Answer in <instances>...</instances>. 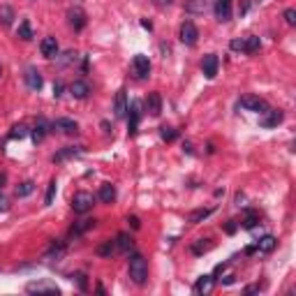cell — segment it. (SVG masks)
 Masks as SVG:
<instances>
[{"instance_id": "obj_42", "label": "cell", "mask_w": 296, "mask_h": 296, "mask_svg": "<svg viewBox=\"0 0 296 296\" xmlns=\"http://www.w3.org/2000/svg\"><path fill=\"white\" fill-rule=\"evenodd\" d=\"M224 231H229V234H234V231H236V222H234V220H229V222L224 224Z\"/></svg>"}, {"instance_id": "obj_14", "label": "cell", "mask_w": 296, "mask_h": 296, "mask_svg": "<svg viewBox=\"0 0 296 296\" xmlns=\"http://www.w3.org/2000/svg\"><path fill=\"white\" fill-rule=\"evenodd\" d=\"M54 130H58V132H63V134H77L79 132V125L74 121H70V118H56V121H54Z\"/></svg>"}, {"instance_id": "obj_29", "label": "cell", "mask_w": 296, "mask_h": 296, "mask_svg": "<svg viewBox=\"0 0 296 296\" xmlns=\"http://www.w3.org/2000/svg\"><path fill=\"white\" fill-rule=\"evenodd\" d=\"M63 254H65V245L63 243H51V248H49V252H47V259H61Z\"/></svg>"}, {"instance_id": "obj_43", "label": "cell", "mask_w": 296, "mask_h": 296, "mask_svg": "<svg viewBox=\"0 0 296 296\" xmlns=\"http://www.w3.org/2000/svg\"><path fill=\"white\" fill-rule=\"evenodd\" d=\"M153 3H155L157 7H169L171 3H174V0H153Z\"/></svg>"}, {"instance_id": "obj_28", "label": "cell", "mask_w": 296, "mask_h": 296, "mask_svg": "<svg viewBox=\"0 0 296 296\" xmlns=\"http://www.w3.org/2000/svg\"><path fill=\"white\" fill-rule=\"evenodd\" d=\"M213 211H215V208H197V211L190 213V218H187V220H190L192 224H197V222H201V220L208 218V215H211Z\"/></svg>"}, {"instance_id": "obj_40", "label": "cell", "mask_w": 296, "mask_h": 296, "mask_svg": "<svg viewBox=\"0 0 296 296\" xmlns=\"http://www.w3.org/2000/svg\"><path fill=\"white\" fill-rule=\"evenodd\" d=\"M234 51H243V40H231V44H229Z\"/></svg>"}, {"instance_id": "obj_10", "label": "cell", "mask_w": 296, "mask_h": 296, "mask_svg": "<svg viewBox=\"0 0 296 296\" xmlns=\"http://www.w3.org/2000/svg\"><path fill=\"white\" fill-rule=\"evenodd\" d=\"M146 111L151 116H160L162 114V95L160 93H148V97H146Z\"/></svg>"}, {"instance_id": "obj_4", "label": "cell", "mask_w": 296, "mask_h": 296, "mask_svg": "<svg viewBox=\"0 0 296 296\" xmlns=\"http://www.w3.org/2000/svg\"><path fill=\"white\" fill-rule=\"evenodd\" d=\"M132 74L137 79H146L151 74V61H148V56H141L137 54L132 58Z\"/></svg>"}, {"instance_id": "obj_13", "label": "cell", "mask_w": 296, "mask_h": 296, "mask_svg": "<svg viewBox=\"0 0 296 296\" xmlns=\"http://www.w3.org/2000/svg\"><path fill=\"white\" fill-rule=\"evenodd\" d=\"M213 284H215V278H213V275H201V278L194 282V294H199V296L211 294Z\"/></svg>"}, {"instance_id": "obj_6", "label": "cell", "mask_w": 296, "mask_h": 296, "mask_svg": "<svg viewBox=\"0 0 296 296\" xmlns=\"http://www.w3.org/2000/svg\"><path fill=\"white\" fill-rule=\"evenodd\" d=\"M241 107L243 109H248V111H257V114H264V111L268 109V104L257 95H243L241 97Z\"/></svg>"}, {"instance_id": "obj_35", "label": "cell", "mask_w": 296, "mask_h": 296, "mask_svg": "<svg viewBox=\"0 0 296 296\" xmlns=\"http://www.w3.org/2000/svg\"><path fill=\"white\" fill-rule=\"evenodd\" d=\"M160 137H162L164 141H176V137H178V132H176L174 127H160Z\"/></svg>"}, {"instance_id": "obj_38", "label": "cell", "mask_w": 296, "mask_h": 296, "mask_svg": "<svg viewBox=\"0 0 296 296\" xmlns=\"http://www.w3.org/2000/svg\"><path fill=\"white\" fill-rule=\"evenodd\" d=\"M284 21H287L289 26H296V10H294V7L284 10Z\"/></svg>"}, {"instance_id": "obj_23", "label": "cell", "mask_w": 296, "mask_h": 296, "mask_svg": "<svg viewBox=\"0 0 296 296\" xmlns=\"http://www.w3.org/2000/svg\"><path fill=\"white\" fill-rule=\"evenodd\" d=\"M47 132H49L47 121H44V118H40V121L35 123V130H33V141H35V144H40V141L47 137Z\"/></svg>"}, {"instance_id": "obj_46", "label": "cell", "mask_w": 296, "mask_h": 296, "mask_svg": "<svg viewBox=\"0 0 296 296\" xmlns=\"http://www.w3.org/2000/svg\"><path fill=\"white\" fill-rule=\"evenodd\" d=\"M238 12H241V14H245V12H248V3H243V5L238 7Z\"/></svg>"}, {"instance_id": "obj_44", "label": "cell", "mask_w": 296, "mask_h": 296, "mask_svg": "<svg viewBox=\"0 0 296 296\" xmlns=\"http://www.w3.org/2000/svg\"><path fill=\"white\" fill-rule=\"evenodd\" d=\"M261 287L259 284H250V287H245V294H254V291H259Z\"/></svg>"}, {"instance_id": "obj_32", "label": "cell", "mask_w": 296, "mask_h": 296, "mask_svg": "<svg viewBox=\"0 0 296 296\" xmlns=\"http://www.w3.org/2000/svg\"><path fill=\"white\" fill-rule=\"evenodd\" d=\"M33 192H35V183L33 181H24L17 187V197H28V194H33Z\"/></svg>"}, {"instance_id": "obj_37", "label": "cell", "mask_w": 296, "mask_h": 296, "mask_svg": "<svg viewBox=\"0 0 296 296\" xmlns=\"http://www.w3.org/2000/svg\"><path fill=\"white\" fill-rule=\"evenodd\" d=\"M259 222V215H257V213L254 211H248V218H245V222H243V227H245V229H252L254 224Z\"/></svg>"}, {"instance_id": "obj_24", "label": "cell", "mask_w": 296, "mask_h": 296, "mask_svg": "<svg viewBox=\"0 0 296 296\" xmlns=\"http://www.w3.org/2000/svg\"><path fill=\"white\" fill-rule=\"evenodd\" d=\"M93 227H95V220H88V218H86V220H79V222L72 227V231H70V234H72V236H81L84 231L93 229Z\"/></svg>"}, {"instance_id": "obj_5", "label": "cell", "mask_w": 296, "mask_h": 296, "mask_svg": "<svg viewBox=\"0 0 296 296\" xmlns=\"http://www.w3.org/2000/svg\"><path fill=\"white\" fill-rule=\"evenodd\" d=\"M197 40H199V31H197V26H194L192 21H185V24L181 26V42L185 44V47H194Z\"/></svg>"}, {"instance_id": "obj_17", "label": "cell", "mask_w": 296, "mask_h": 296, "mask_svg": "<svg viewBox=\"0 0 296 296\" xmlns=\"http://www.w3.org/2000/svg\"><path fill=\"white\" fill-rule=\"evenodd\" d=\"M97 199L102 201V204H111V201L116 199V187L111 185V183H104V185H100V192H97Z\"/></svg>"}, {"instance_id": "obj_20", "label": "cell", "mask_w": 296, "mask_h": 296, "mask_svg": "<svg viewBox=\"0 0 296 296\" xmlns=\"http://www.w3.org/2000/svg\"><path fill=\"white\" fill-rule=\"evenodd\" d=\"M70 93H72L77 100H86V97H88V93H91V88H88V84H86V81H74V84L70 86Z\"/></svg>"}, {"instance_id": "obj_18", "label": "cell", "mask_w": 296, "mask_h": 296, "mask_svg": "<svg viewBox=\"0 0 296 296\" xmlns=\"http://www.w3.org/2000/svg\"><path fill=\"white\" fill-rule=\"evenodd\" d=\"M114 111H116V116L118 118H123V116L127 114V95H125V91H118L116 93V102H114Z\"/></svg>"}, {"instance_id": "obj_7", "label": "cell", "mask_w": 296, "mask_h": 296, "mask_svg": "<svg viewBox=\"0 0 296 296\" xmlns=\"http://www.w3.org/2000/svg\"><path fill=\"white\" fill-rule=\"evenodd\" d=\"M218 67H220L218 56H215V54H206L204 56V61H201V70H204V77L206 79H215Z\"/></svg>"}, {"instance_id": "obj_30", "label": "cell", "mask_w": 296, "mask_h": 296, "mask_svg": "<svg viewBox=\"0 0 296 296\" xmlns=\"http://www.w3.org/2000/svg\"><path fill=\"white\" fill-rule=\"evenodd\" d=\"M17 35L24 40V42H28V40H33V28H31V21H21L19 24V31Z\"/></svg>"}, {"instance_id": "obj_34", "label": "cell", "mask_w": 296, "mask_h": 296, "mask_svg": "<svg viewBox=\"0 0 296 296\" xmlns=\"http://www.w3.org/2000/svg\"><path fill=\"white\" fill-rule=\"evenodd\" d=\"M132 245H134V243H132L130 236H127V234H118V238H116V248H118V250H130Z\"/></svg>"}, {"instance_id": "obj_15", "label": "cell", "mask_w": 296, "mask_h": 296, "mask_svg": "<svg viewBox=\"0 0 296 296\" xmlns=\"http://www.w3.org/2000/svg\"><path fill=\"white\" fill-rule=\"evenodd\" d=\"M130 111V121H127V127H130V134L137 132V127H139V118H141V111H139V102H132L127 107Z\"/></svg>"}, {"instance_id": "obj_27", "label": "cell", "mask_w": 296, "mask_h": 296, "mask_svg": "<svg viewBox=\"0 0 296 296\" xmlns=\"http://www.w3.org/2000/svg\"><path fill=\"white\" fill-rule=\"evenodd\" d=\"M97 254H100V257H111V254L116 252V241H104V243H100V245H97V250H95Z\"/></svg>"}, {"instance_id": "obj_45", "label": "cell", "mask_w": 296, "mask_h": 296, "mask_svg": "<svg viewBox=\"0 0 296 296\" xmlns=\"http://www.w3.org/2000/svg\"><path fill=\"white\" fill-rule=\"evenodd\" d=\"M54 95H56V97H61V95H63V84H56V86H54Z\"/></svg>"}, {"instance_id": "obj_47", "label": "cell", "mask_w": 296, "mask_h": 296, "mask_svg": "<svg viewBox=\"0 0 296 296\" xmlns=\"http://www.w3.org/2000/svg\"><path fill=\"white\" fill-rule=\"evenodd\" d=\"M3 185H5V174L0 176V190H3Z\"/></svg>"}, {"instance_id": "obj_11", "label": "cell", "mask_w": 296, "mask_h": 296, "mask_svg": "<svg viewBox=\"0 0 296 296\" xmlns=\"http://www.w3.org/2000/svg\"><path fill=\"white\" fill-rule=\"evenodd\" d=\"M282 118H284V114L280 109H266L264 111V118L259 121V125L261 127H275V125L282 123Z\"/></svg>"}, {"instance_id": "obj_1", "label": "cell", "mask_w": 296, "mask_h": 296, "mask_svg": "<svg viewBox=\"0 0 296 296\" xmlns=\"http://www.w3.org/2000/svg\"><path fill=\"white\" fill-rule=\"evenodd\" d=\"M127 273H130V280H132L134 284H139V287L148 282V264H146V259L141 254L134 252L132 257H130V261H127Z\"/></svg>"}, {"instance_id": "obj_31", "label": "cell", "mask_w": 296, "mask_h": 296, "mask_svg": "<svg viewBox=\"0 0 296 296\" xmlns=\"http://www.w3.org/2000/svg\"><path fill=\"white\" fill-rule=\"evenodd\" d=\"M211 248H213V243L208 241V238H199V241L192 245V252L194 254H204V252H208Z\"/></svg>"}, {"instance_id": "obj_21", "label": "cell", "mask_w": 296, "mask_h": 296, "mask_svg": "<svg viewBox=\"0 0 296 296\" xmlns=\"http://www.w3.org/2000/svg\"><path fill=\"white\" fill-rule=\"evenodd\" d=\"M185 10L190 14H204L206 10H208V0H187Z\"/></svg>"}, {"instance_id": "obj_22", "label": "cell", "mask_w": 296, "mask_h": 296, "mask_svg": "<svg viewBox=\"0 0 296 296\" xmlns=\"http://www.w3.org/2000/svg\"><path fill=\"white\" fill-rule=\"evenodd\" d=\"M81 151H84L81 146H67V148H63L61 153H56V155H54V162H63V160H67V157L79 155Z\"/></svg>"}, {"instance_id": "obj_8", "label": "cell", "mask_w": 296, "mask_h": 296, "mask_svg": "<svg viewBox=\"0 0 296 296\" xmlns=\"http://www.w3.org/2000/svg\"><path fill=\"white\" fill-rule=\"evenodd\" d=\"M67 19H70V26H72L74 31H84L86 24H88V19H86V12L81 7H72L70 12H67Z\"/></svg>"}, {"instance_id": "obj_9", "label": "cell", "mask_w": 296, "mask_h": 296, "mask_svg": "<svg viewBox=\"0 0 296 296\" xmlns=\"http://www.w3.org/2000/svg\"><path fill=\"white\" fill-rule=\"evenodd\" d=\"M24 79H26V86H28L31 91H40V88L44 86V79H42V74H40L37 67H28L26 74H24Z\"/></svg>"}, {"instance_id": "obj_19", "label": "cell", "mask_w": 296, "mask_h": 296, "mask_svg": "<svg viewBox=\"0 0 296 296\" xmlns=\"http://www.w3.org/2000/svg\"><path fill=\"white\" fill-rule=\"evenodd\" d=\"M275 245H278V241H275V236H271V234L261 236L259 241H257V250H259V252H273Z\"/></svg>"}, {"instance_id": "obj_39", "label": "cell", "mask_w": 296, "mask_h": 296, "mask_svg": "<svg viewBox=\"0 0 296 296\" xmlns=\"http://www.w3.org/2000/svg\"><path fill=\"white\" fill-rule=\"evenodd\" d=\"M74 278H77V282H79V287H81V291L88 289V284H86V275H84V273H77Z\"/></svg>"}, {"instance_id": "obj_36", "label": "cell", "mask_w": 296, "mask_h": 296, "mask_svg": "<svg viewBox=\"0 0 296 296\" xmlns=\"http://www.w3.org/2000/svg\"><path fill=\"white\" fill-rule=\"evenodd\" d=\"M26 134H28V127L26 125H14L12 132H10V139H24Z\"/></svg>"}, {"instance_id": "obj_16", "label": "cell", "mask_w": 296, "mask_h": 296, "mask_svg": "<svg viewBox=\"0 0 296 296\" xmlns=\"http://www.w3.org/2000/svg\"><path fill=\"white\" fill-rule=\"evenodd\" d=\"M215 17H218V21H229L231 19V0H218V3H215Z\"/></svg>"}, {"instance_id": "obj_3", "label": "cell", "mask_w": 296, "mask_h": 296, "mask_svg": "<svg viewBox=\"0 0 296 296\" xmlns=\"http://www.w3.org/2000/svg\"><path fill=\"white\" fill-rule=\"evenodd\" d=\"M26 291L28 294H61L58 284L47 282V280H37V282H28L26 284Z\"/></svg>"}, {"instance_id": "obj_33", "label": "cell", "mask_w": 296, "mask_h": 296, "mask_svg": "<svg viewBox=\"0 0 296 296\" xmlns=\"http://www.w3.org/2000/svg\"><path fill=\"white\" fill-rule=\"evenodd\" d=\"M56 190H58V183H56V178H54V181L49 183V187H47V194H44V206H51V204H54Z\"/></svg>"}, {"instance_id": "obj_12", "label": "cell", "mask_w": 296, "mask_h": 296, "mask_svg": "<svg viewBox=\"0 0 296 296\" xmlns=\"http://www.w3.org/2000/svg\"><path fill=\"white\" fill-rule=\"evenodd\" d=\"M40 51H42L44 58H56L58 56V42H56V37H44L42 42H40Z\"/></svg>"}, {"instance_id": "obj_41", "label": "cell", "mask_w": 296, "mask_h": 296, "mask_svg": "<svg viewBox=\"0 0 296 296\" xmlns=\"http://www.w3.org/2000/svg\"><path fill=\"white\" fill-rule=\"evenodd\" d=\"M127 222L132 224V229H139V227H141V222H139V218H137V215H132V218H127Z\"/></svg>"}, {"instance_id": "obj_2", "label": "cell", "mask_w": 296, "mask_h": 296, "mask_svg": "<svg viewBox=\"0 0 296 296\" xmlns=\"http://www.w3.org/2000/svg\"><path fill=\"white\" fill-rule=\"evenodd\" d=\"M93 206H95V197H93L91 192H86V190H81V192H77L72 197V211L79 213V215L88 213Z\"/></svg>"}, {"instance_id": "obj_25", "label": "cell", "mask_w": 296, "mask_h": 296, "mask_svg": "<svg viewBox=\"0 0 296 296\" xmlns=\"http://www.w3.org/2000/svg\"><path fill=\"white\" fill-rule=\"evenodd\" d=\"M259 47H261L259 37L250 35V37H245V40H243V54H254V51H259Z\"/></svg>"}, {"instance_id": "obj_26", "label": "cell", "mask_w": 296, "mask_h": 296, "mask_svg": "<svg viewBox=\"0 0 296 296\" xmlns=\"http://www.w3.org/2000/svg\"><path fill=\"white\" fill-rule=\"evenodd\" d=\"M14 19H17V17H14L12 7H10V5H0V24L7 28V26H12Z\"/></svg>"}]
</instances>
